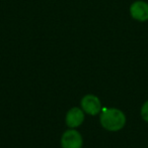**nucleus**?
Wrapping results in <instances>:
<instances>
[{"label": "nucleus", "instance_id": "nucleus-1", "mask_svg": "<svg viewBox=\"0 0 148 148\" xmlns=\"http://www.w3.org/2000/svg\"><path fill=\"white\" fill-rule=\"evenodd\" d=\"M101 124L108 131H119L126 124V116L117 108L106 109L101 115Z\"/></svg>", "mask_w": 148, "mask_h": 148}, {"label": "nucleus", "instance_id": "nucleus-2", "mask_svg": "<svg viewBox=\"0 0 148 148\" xmlns=\"http://www.w3.org/2000/svg\"><path fill=\"white\" fill-rule=\"evenodd\" d=\"M129 13L132 19L138 22L148 21V2L145 0H136L129 7Z\"/></svg>", "mask_w": 148, "mask_h": 148}, {"label": "nucleus", "instance_id": "nucleus-3", "mask_svg": "<svg viewBox=\"0 0 148 148\" xmlns=\"http://www.w3.org/2000/svg\"><path fill=\"white\" fill-rule=\"evenodd\" d=\"M82 136L78 131L70 129L63 133L61 137L62 148H82Z\"/></svg>", "mask_w": 148, "mask_h": 148}, {"label": "nucleus", "instance_id": "nucleus-4", "mask_svg": "<svg viewBox=\"0 0 148 148\" xmlns=\"http://www.w3.org/2000/svg\"><path fill=\"white\" fill-rule=\"evenodd\" d=\"M81 104V108L82 110L87 113L88 115L91 116H95L101 112V103L99 101V99L94 95H85L82 98L80 102Z\"/></svg>", "mask_w": 148, "mask_h": 148}, {"label": "nucleus", "instance_id": "nucleus-5", "mask_svg": "<svg viewBox=\"0 0 148 148\" xmlns=\"http://www.w3.org/2000/svg\"><path fill=\"white\" fill-rule=\"evenodd\" d=\"M83 121H84V113L80 108L73 107L66 114L65 122L69 128L73 129L79 127L83 123Z\"/></svg>", "mask_w": 148, "mask_h": 148}, {"label": "nucleus", "instance_id": "nucleus-6", "mask_svg": "<svg viewBox=\"0 0 148 148\" xmlns=\"http://www.w3.org/2000/svg\"><path fill=\"white\" fill-rule=\"evenodd\" d=\"M141 117L143 118V120L148 122V100L146 102H144V104L141 107Z\"/></svg>", "mask_w": 148, "mask_h": 148}]
</instances>
